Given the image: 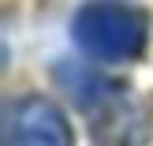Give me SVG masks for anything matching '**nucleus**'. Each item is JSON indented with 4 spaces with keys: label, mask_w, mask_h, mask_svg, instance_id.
<instances>
[{
    "label": "nucleus",
    "mask_w": 153,
    "mask_h": 146,
    "mask_svg": "<svg viewBox=\"0 0 153 146\" xmlns=\"http://www.w3.org/2000/svg\"><path fill=\"white\" fill-rule=\"evenodd\" d=\"M71 37L79 41L82 52H90L94 60L105 64H123L134 60L146 49V15L131 4H120V0H94V4H82L79 15L71 22Z\"/></svg>",
    "instance_id": "f257e3e1"
},
{
    "label": "nucleus",
    "mask_w": 153,
    "mask_h": 146,
    "mask_svg": "<svg viewBox=\"0 0 153 146\" xmlns=\"http://www.w3.org/2000/svg\"><path fill=\"white\" fill-rule=\"evenodd\" d=\"M4 146H75L67 116L45 97H19L4 109Z\"/></svg>",
    "instance_id": "f03ea898"
},
{
    "label": "nucleus",
    "mask_w": 153,
    "mask_h": 146,
    "mask_svg": "<svg viewBox=\"0 0 153 146\" xmlns=\"http://www.w3.org/2000/svg\"><path fill=\"white\" fill-rule=\"evenodd\" d=\"M56 82H60V90H64V94L86 112V116L97 112L108 97H116L120 90H123L116 79H108V75L94 71V67H86V64H75V60L56 64Z\"/></svg>",
    "instance_id": "7ed1b4c3"
}]
</instances>
